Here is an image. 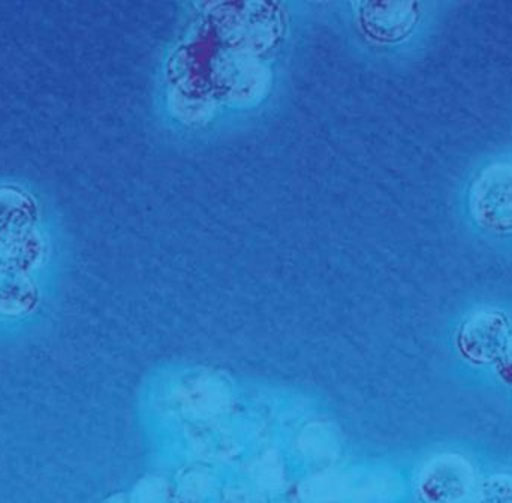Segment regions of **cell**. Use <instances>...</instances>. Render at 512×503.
<instances>
[{
  "mask_svg": "<svg viewBox=\"0 0 512 503\" xmlns=\"http://www.w3.org/2000/svg\"><path fill=\"white\" fill-rule=\"evenodd\" d=\"M478 221L492 231H512V173L492 170L478 185L474 204Z\"/></svg>",
  "mask_w": 512,
  "mask_h": 503,
  "instance_id": "3957f363",
  "label": "cell"
},
{
  "mask_svg": "<svg viewBox=\"0 0 512 503\" xmlns=\"http://www.w3.org/2000/svg\"><path fill=\"white\" fill-rule=\"evenodd\" d=\"M512 336L510 321L498 310H481L469 316L457 334V349L468 363L495 366Z\"/></svg>",
  "mask_w": 512,
  "mask_h": 503,
  "instance_id": "7a4b0ae2",
  "label": "cell"
},
{
  "mask_svg": "<svg viewBox=\"0 0 512 503\" xmlns=\"http://www.w3.org/2000/svg\"><path fill=\"white\" fill-rule=\"evenodd\" d=\"M113 503H125V502H122V501H116V502H113Z\"/></svg>",
  "mask_w": 512,
  "mask_h": 503,
  "instance_id": "9c48e42d",
  "label": "cell"
},
{
  "mask_svg": "<svg viewBox=\"0 0 512 503\" xmlns=\"http://www.w3.org/2000/svg\"><path fill=\"white\" fill-rule=\"evenodd\" d=\"M44 258V239L36 230L0 245V270L30 276V273L42 264Z\"/></svg>",
  "mask_w": 512,
  "mask_h": 503,
  "instance_id": "8992f818",
  "label": "cell"
},
{
  "mask_svg": "<svg viewBox=\"0 0 512 503\" xmlns=\"http://www.w3.org/2000/svg\"><path fill=\"white\" fill-rule=\"evenodd\" d=\"M477 489V474L462 454L445 453L424 463L415 480L421 503H465Z\"/></svg>",
  "mask_w": 512,
  "mask_h": 503,
  "instance_id": "6da1fadb",
  "label": "cell"
},
{
  "mask_svg": "<svg viewBox=\"0 0 512 503\" xmlns=\"http://www.w3.org/2000/svg\"><path fill=\"white\" fill-rule=\"evenodd\" d=\"M495 370L499 379H501L505 385L512 388V336L501 360L495 364Z\"/></svg>",
  "mask_w": 512,
  "mask_h": 503,
  "instance_id": "ba28073f",
  "label": "cell"
},
{
  "mask_svg": "<svg viewBox=\"0 0 512 503\" xmlns=\"http://www.w3.org/2000/svg\"><path fill=\"white\" fill-rule=\"evenodd\" d=\"M38 210L32 198L14 188H0V245L35 230Z\"/></svg>",
  "mask_w": 512,
  "mask_h": 503,
  "instance_id": "277c9868",
  "label": "cell"
},
{
  "mask_svg": "<svg viewBox=\"0 0 512 503\" xmlns=\"http://www.w3.org/2000/svg\"><path fill=\"white\" fill-rule=\"evenodd\" d=\"M474 503H512V475L498 474L477 484Z\"/></svg>",
  "mask_w": 512,
  "mask_h": 503,
  "instance_id": "52a82bcc",
  "label": "cell"
},
{
  "mask_svg": "<svg viewBox=\"0 0 512 503\" xmlns=\"http://www.w3.org/2000/svg\"><path fill=\"white\" fill-rule=\"evenodd\" d=\"M41 295L29 274L0 270V315L24 316L38 307Z\"/></svg>",
  "mask_w": 512,
  "mask_h": 503,
  "instance_id": "5b68a950",
  "label": "cell"
}]
</instances>
